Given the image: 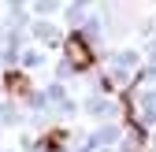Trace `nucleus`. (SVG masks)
<instances>
[{"label":"nucleus","instance_id":"2","mask_svg":"<svg viewBox=\"0 0 156 152\" xmlns=\"http://www.w3.org/2000/svg\"><path fill=\"white\" fill-rule=\"evenodd\" d=\"M4 89L11 93V97H30V78L23 71H8L4 74Z\"/></svg>","mask_w":156,"mask_h":152},{"label":"nucleus","instance_id":"1","mask_svg":"<svg viewBox=\"0 0 156 152\" xmlns=\"http://www.w3.org/2000/svg\"><path fill=\"white\" fill-rule=\"evenodd\" d=\"M63 52H67V63H71L74 71H89V67H93V48H89V41H86V33H67Z\"/></svg>","mask_w":156,"mask_h":152},{"label":"nucleus","instance_id":"3","mask_svg":"<svg viewBox=\"0 0 156 152\" xmlns=\"http://www.w3.org/2000/svg\"><path fill=\"white\" fill-rule=\"evenodd\" d=\"M60 141H63V134H60V130H56V134H48V141H45V145H48V148H56Z\"/></svg>","mask_w":156,"mask_h":152}]
</instances>
